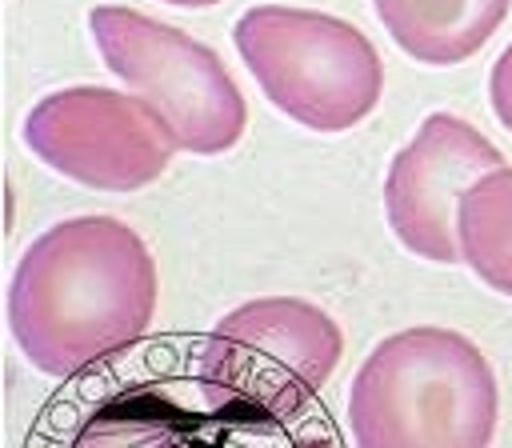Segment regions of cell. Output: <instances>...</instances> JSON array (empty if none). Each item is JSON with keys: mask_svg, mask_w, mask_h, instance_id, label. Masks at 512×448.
<instances>
[{"mask_svg": "<svg viewBox=\"0 0 512 448\" xmlns=\"http://www.w3.org/2000/svg\"><path fill=\"white\" fill-rule=\"evenodd\" d=\"M156 308L148 244L116 216H76L28 244L8 288V324L48 376H76L132 348Z\"/></svg>", "mask_w": 512, "mask_h": 448, "instance_id": "cell-1", "label": "cell"}, {"mask_svg": "<svg viewBox=\"0 0 512 448\" xmlns=\"http://www.w3.org/2000/svg\"><path fill=\"white\" fill-rule=\"evenodd\" d=\"M24 144L60 176L100 192L152 184L180 148L144 96L96 84L44 96L24 120Z\"/></svg>", "mask_w": 512, "mask_h": 448, "instance_id": "cell-6", "label": "cell"}, {"mask_svg": "<svg viewBox=\"0 0 512 448\" xmlns=\"http://www.w3.org/2000/svg\"><path fill=\"white\" fill-rule=\"evenodd\" d=\"M388 36L420 64H460L488 44L512 0H372Z\"/></svg>", "mask_w": 512, "mask_h": 448, "instance_id": "cell-8", "label": "cell"}, {"mask_svg": "<svg viewBox=\"0 0 512 448\" xmlns=\"http://www.w3.org/2000/svg\"><path fill=\"white\" fill-rule=\"evenodd\" d=\"M168 4H180V8H208V4H220V0H168Z\"/></svg>", "mask_w": 512, "mask_h": 448, "instance_id": "cell-11", "label": "cell"}, {"mask_svg": "<svg viewBox=\"0 0 512 448\" xmlns=\"http://www.w3.org/2000/svg\"><path fill=\"white\" fill-rule=\"evenodd\" d=\"M348 428L364 448H484L496 432V376L460 332H396L356 372Z\"/></svg>", "mask_w": 512, "mask_h": 448, "instance_id": "cell-2", "label": "cell"}, {"mask_svg": "<svg viewBox=\"0 0 512 448\" xmlns=\"http://www.w3.org/2000/svg\"><path fill=\"white\" fill-rule=\"evenodd\" d=\"M340 352V328L324 308L292 296L248 300L204 340L196 384L208 408L288 416L336 372Z\"/></svg>", "mask_w": 512, "mask_h": 448, "instance_id": "cell-4", "label": "cell"}, {"mask_svg": "<svg viewBox=\"0 0 512 448\" xmlns=\"http://www.w3.org/2000/svg\"><path fill=\"white\" fill-rule=\"evenodd\" d=\"M460 256L488 288L512 296V168L500 164L464 192Z\"/></svg>", "mask_w": 512, "mask_h": 448, "instance_id": "cell-9", "label": "cell"}, {"mask_svg": "<svg viewBox=\"0 0 512 448\" xmlns=\"http://www.w3.org/2000/svg\"><path fill=\"white\" fill-rule=\"evenodd\" d=\"M504 156L468 120L452 112H432L408 148L396 152L384 180V212L396 240L436 264H456L460 256V200L464 192Z\"/></svg>", "mask_w": 512, "mask_h": 448, "instance_id": "cell-7", "label": "cell"}, {"mask_svg": "<svg viewBox=\"0 0 512 448\" xmlns=\"http://www.w3.org/2000/svg\"><path fill=\"white\" fill-rule=\"evenodd\" d=\"M488 96H492V112H496L500 124L512 132V44H508V48L500 52V60L492 64Z\"/></svg>", "mask_w": 512, "mask_h": 448, "instance_id": "cell-10", "label": "cell"}, {"mask_svg": "<svg viewBox=\"0 0 512 448\" xmlns=\"http://www.w3.org/2000/svg\"><path fill=\"white\" fill-rule=\"evenodd\" d=\"M88 28L104 64L168 120L180 148L216 156L244 136V96L208 44L116 4L92 8Z\"/></svg>", "mask_w": 512, "mask_h": 448, "instance_id": "cell-5", "label": "cell"}, {"mask_svg": "<svg viewBox=\"0 0 512 448\" xmlns=\"http://www.w3.org/2000/svg\"><path fill=\"white\" fill-rule=\"evenodd\" d=\"M232 40L264 96L312 132H344L380 100V56L348 20L260 4L236 20Z\"/></svg>", "mask_w": 512, "mask_h": 448, "instance_id": "cell-3", "label": "cell"}]
</instances>
